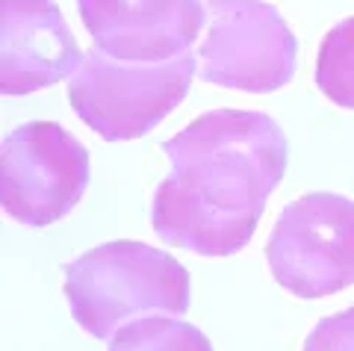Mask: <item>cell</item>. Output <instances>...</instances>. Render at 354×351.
<instances>
[{"label":"cell","mask_w":354,"mask_h":351,"mask_svg":"<svg viewBox=\"0 0 354 351\" xmlns=\"http://www.w3.org/2000/svg\"><path fill=\"white\" fill-rule=\"evenodd\" d=\"M88 186V151L57 122L15 127L0 148L3 213L27 227L65 218Z\"/></svg>","instance_id":"obj_6"},{"label":"cell","mask_w":354,"mask_h":351,"mask_svg":"<svg viewBox=\"0 0 354 351\" xmlns=\"http://www.w3.org/2000/svg\"><path fill=\"white\" fill-rule=\"evenodd\" d=\"M266 260L274 281L298 298H325L354 283V204L313 192L283 207Z\"/></svg>","instance_id":"obj_4"},{"label":"cell","mask_w":354,"mask_h":351,"mask_svg":"<svg viewBox=\"0 0 354 351\" xmlns=\"http://www.w3.org/2000/svg\"><path fill=\"white\" fill-rule=\"evenodd\" d=\"M106 351H213L209 339L180 316H142L113 334Z\"/></svg>","instance_id":"obj_9"},{"label":"cell","mask_w":354,"mask_h":351,"mask_svg":"<svg viewBox=\"0 0 354 351\" xmlns=\"http://www.w3.org/2000/svg\"><path fill=\"white\" fill-rule=\"evenodd\" d=\"M95 50L124 62H165L189 53L207 27L201 0H77Z\"/></svg>","instance_id":"obj_7"},{"label":"cell","mask_w":354,"mask_h":351,"mask_svg":"<svg viewBox=\"0 0 354 351\" xmlns=\"http://www.w3.org/2000/svg\"><path fill=\"white\" fill-rule=\"evenodd\" d=\"M65 298L74 322L95 339H113L142 316L189 310V272L145 243H106L65 266Z\"/></svg>","instance_id":"obj_2"},{"label":"cell","mask_w":354,"mask_h":351,"mask_svg":"<svg viewBox=\"0 0 354 351\" xmlns=\"http://www.w3.org/2000/svg\"><path fill=\"white\" fill-rule=\"evenodd\" d=\"M162 151L171 171L153 195V234L201 257H230L245 248L286 171L281 127L254 109H213Z\"/></svg>","instance_id":"obj_1"},{"label":"cell","mask_w":354,"mask_h":351,"mask_svg":"<svg viewBox=\"0 0 354 351\" xmlns=\"http://www.w3.org/2000/svg\"><path fill=\"white\" fill-rule=\"evenodd\" d=\"M83 53L50 0H0V92L24 97L68 80Z\"/></svg>","instance_id":"obj_8"},{"label":"cell","mask_w":354,"mask_h":351,"mask_svg":"<svg viewBox=\"0 0 354 351\" xmlns=\"http://www.w3.org/2000/svg\"><path fill=\"white\" fill-rule=\"evenodd\" d=\"M298 41L283 15L263 0H207V36L198 48L204 83L236 92H274L292 80Z\"/></svg>","instance_id":"obj_5"},{"label":"cell","mask_w":354,"mask_h":351,"mask_svg":"<svg viewBox=\"0 0 354 351\" xmlns=\"http://www.w3.org/2000/svg\"><path fill=\"white\" fill-rule=\"evenodd\" d=\"M316 86L330 104L354 109V15L328 30L316 57Z\"/></svg>","instance_id":"obj_10"},{"label":"cell","mask_w":354,"mask_h":351,"mask_svg":"<svg viewBox=\"0 0 354 351\" xmlns=\"http://www.w3.org/2000/svg\"><path fill=\"white\" fill-rule=\"evenodd\" d=\"M195 74L192 50L165 62H124L92 50L68 77V101L97 136L133 142L183 104Z\"/></svg>","instance_id":"obj_3"},{"label":"cell","mask_w":354,"mask_h":351,"mask_svg":"<svg viewBox=\"0 0 354 351\" xmlns=\"http://www.w3.org/2000/svg\"><path fill=\"white\" fill-rule=\"evenodd\" d=\"M304 351H354V307L319 322L304 339Z\"/></svg>","instance_id":"obj_11"}]
</instances>
